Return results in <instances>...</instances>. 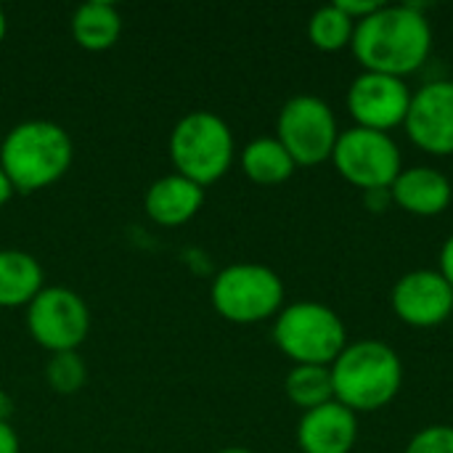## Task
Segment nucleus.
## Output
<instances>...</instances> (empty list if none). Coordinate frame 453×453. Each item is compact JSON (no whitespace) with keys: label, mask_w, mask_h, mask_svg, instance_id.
Returning <instances> with one entry per match:
<instances>
[{"label":"nucleus","mask_w":453,"mask_h":453,"mask_svg":"<svg viewBox=\"0 0 453 453\" xmlns=\"http://www.w3.org/2000/svg\"><path fill=\"white\" fill-rule=\"evenodd\" d=\"M5 27H8V21H5V11L0 8V42H3V37H5Z\"/></svg>","instance_id":"28"},{"label":"nucleus","mask_w":453,"mask_h":453,"mask_svg":"<svg viewBox=\"0 0 453 453\" xmlns=\"http://www.w3.org/2000/svg\"><path fill=\"white\" fill-rule=\"evenodd\" d=\"M295 159L279 143V138H255L242 151V170L250 180L260 186H276L292 178Z\"/></svg>","instance_id":"18"},{"label":"nucleus","mask_w":453,"mask_h":453,"mask_svg":"<svg viewBox=\"0 0 453 453\" xmlns=\"http://www.w3.org/2000/svg\"><path fill=\"white\" fill-rule=\"evenodd\" d=\"M364 202L372 212H385V207L393 202V196H390V188H380V191H366Z\"/></svg>","instance_id":"25"},{"label":"nucleus","mask_w":453,"mask_h":453,"mask_svg":"<svg viewBox=\"0 0 453 453\" xmlns=\"http://www.w3.org/2000/svg\"><path fill=\"white\" fill-rule=\"evenodd\" d=\"M334 401L358 411H380L395 401L403 385V364L398 353L380 340L348 342L329 366Z\"/></svg>","instance_id":"2"},{"label":"nucleus","mask_w":453,"mask_h":453,"mask_svg":"<svg viewBox=\"0 0 453 453\" xmlns=\"http://www.w3.org/2000/svg\"><path fill=\"white\" fill-rule=\"evenodd\" d=\"M403 453H453V427L451 425H430L419 430Z\"/></svg>","instance_id":"22"},{"label":"nucleus","mask_w":453,"mask_h":453,"mask_svg":"<svg viewBox=\"0 0 453 453\" xmlns=\"http://www.w3.org/2000/svg\"><path fill=\"white\" fill-rule=\"evenodd\" d=\"M27 326L32 340L50 350H77L90 329V311L85 300L66 287H42L27 305Z\"/></svg>","instance_id":"9"},{"label":"nucleus","mask_w":453,"mask_h":453,"mask_svg":"<svg viewBox=\"0 0 453 453\" xmlns=\"http://www.w3.org/2000/svg\"><path fill=\"white\" fill-rule=\"evenodd\" d=\"M441 276L453 287V234L441 250Z\"/></svg>","instance_id":"26"},{"label":"nucleus","mask_w":453,"mask_h":453,"mask_svg":"<svg viewBox=\"0 0 453 453\" xmlns=\"http://www.w3.org/2000/svg\"><path fill=\"white\" fill-rule=\"evenodd\" d=\"M146 212L162 226L188 223L204 204V188L180 173L157 178L146 191Z\"/></svg>","instance_id":"15"},{"label":"nucleus","mask_w":453,"mask_h":453,"mask_svg":"<svg viewBox=\"0 0 453 453\" xmlns=\"http://www.w3.org/2000/svg\"><path fill=\"white\" fill-rule=\"evenodd\" d=\"M284 393L303 411H311V409H319V406L334 401V385H332L329 366H308V364L292 366V372L284 380Z\"/></svg>","instance_id":"19"},{"label":"nucleus","mask_w":453,"mask_h":453,"mask_svg":"<svg viewBox=\"0 0 453 453\" xmlns=\"http://www.w3.org/2000/svg\"><path fill=\"white\" fill-rule=\"evenodd\" d=\"M40 289V263L24 250H0V308L29 305Z\"/></svg>","instance_id":"16"},{"label":"nucleus","mask_w":453,"mask_h":453,"mask_svg":"<svg viewBox=\"0 0 453 453\" xmlns=\"http://www.w3.org/2000/svg\"><path fill=\"white\" fill-rule=\"evenodd\" d=\"M220 453H252L250 449H242V446H228V449H223Z\"/></svg>","instance_id":"29"},{"label":"nucleus","mask_w":453,"mask_h":453,"mask_svg":"<svg viewBox=\"0 0 453 453\" xmlns=\"http://www.w3.org/2000/svg\"><path fill=\"white\" fill-rule=\"evenodd\" d=\"M414 146L435 157L453 154V80H435L411 93L403 122Z\"/></svg>","instance_id":"12"},{"label":"nucleus","mask_w":453,"mask_h":453,"mask_svg":"<svg viewBox=\"0 0 453 453\" xmlns=\"http://www.w3.org/2000/svg\"><path fill=\"white\" fill-rule=\"evenodd\" d=\"M170 159L180 175L199 183L220 180L234 162V133L212 111H188L170 133Z\"/></svg>","instance_id":"4"},{"label":"nucleus","mask_w":453,"mask_h":453,"mask_svg":"<svg viewBox=\"0 0 453 453\" xmlns=\"http://www.w3.org/2000/svg\"><path fill=\"white\" fill-rule=\"evenodd\" d=\"M122 32V16L117 5L106 0H90L77 5L72 16V35L88 50H106Z\"/></svg>","instance_id":"17"},{"label":"nucleus","mask_w":453,"mask_h":453,"mask_svg":"<svg viewBox=\"0 0 453 453\" xmlns=\"http://www.w3.org/2000/svg\"><path fill=\"white\" fill-rule=\"evenodd\" d=\"M364 72L406 77L417 72L433 50V24L422 5H380L372 16L356 24L350 42Z\"/></svg>","instance_id":"1"},{"label":"nucleus","mask_w":453,"mask_h":453,"mask_svg":"<svg viewBox=\"0 0 453 453\" xmlns=\"http://www.w3.org/2000/svg\"><path fill=\"white\" fill-rule=\"evenodd\" d=\"M276 138L289 151L295 165H321L332 159L340 130L332 106L319 96L289 98L276 119Z\"/></svg>","instance_id":"7"},{"label":"nucleus","mask_w":453,"mask_h":453,"mask_svg":"<svg viewBox=\"0 0 453 453\" xmlns=\"http://www.w3.org/2000/svg\"><path fill=\"white\" fill-rule=\"evenodd\" d=\"M411 90L406 80L380 72H361L348 90V109L356 127L390 133L406 122Z\"/></svg>","instance_id":"10"},{"label":"nucleus","mask_w":453,"mask_h":453,"mask_svg":"<svg viewBox=\"0 0 453 453\" xmlns=\"http://www.w3.org/2000/svg\"><path fill=\"white\" fill-rule=\"evenodd\" d=\"M390 305L403 324L414 329H433L453 316V287L441 271L417 268L395 281Z\"/></svg>","instance_id":"11"},{"label":"nucleus","mask_w":453,"mask_h":453,"mask_svg":"<svg viewBox=\"0 0 453 453\" xmlns=\"http://www.w3.org/2000/svg\"><path fill=\"white\" fill-rule=\"evenodd\" d=\"M380 5H382L380 0H337V8L342 13H348L356 24L364 21L366 16H372Z\"/></svg>","instance_id":"23"},{"label":"nucleus","mask_w":453,"mask_h":453,"mask_svg":"<svg viewBox=\"0 0 453 453\" xmlns=\"http://www.w3.org/2000/svg\"><path fill=\"white\" fill-rule=\"evenodd\" d=\"M88 369L77 350H64V353H50V361L45 366V380L56 393H77L85 385Z\"/></svg>","instance_id":"21"},{"label":"nucleus","mask_w":453,"mask_h":453,"mask_svg":"<svg viewBox=\"0 0 453 453\" xmlns=\"http://www.w3.org/2000/svg\"><path fill=\"white\" fill-rule=\"evenodd\" d=\"M332 162L337 173L364 194L390 188L403 170L401 151L390 133H377L366 127H350L340 133Z\"/></svg>","instance_id":"8"},{"label":"nucleus","mask_w":453,"mask_h":453,"mask_svg":"<svg viewBox=\"0 0 453 453\" xmlns=\"http://www.w3.org/2000/svg\"><path fill=\"white\" fill-rule=\"evenodd\" d=\"M215 311L234 324H257L276 316L284 305L281 276L260 263H234L212 281Z\"/></svg>","instance_id":"6"},{"label":"nucleus","mask_w":453,"mask_h":453,"mask_svg":"<svg viewBox=\"0 0 453 453\" xmlns=\"http://www.w3.org/2000/svg\"><path fill=\"white\" fill-rule=\"evenodd\" d=\"M273 340L279 350L295 361V366H332L348 345V332L342 319L329 305L305 300L279 311Z\"/></svg>","instance_id":"5"},{"label":"nucleus","mask_w":453,"mask_h":453,"mask_svg":"<svg viewBox=\"0 0 453 453\" xmlns=\"http://www.w3.org/2000/svg\"><path fill=\"white\" fill-rule=\"evenodd\" d=\"M356 438L358 419L337 401L305 411L297 425V446L303 453H350Z\"/></svg>","instance_id":"13"},{"label":"nucleus","mask_w":453,"mask_h":453,"mask_svg":"<svg viewBox=\"0 0 453 453\" xmlns=\"http://www.w3.org/2000/svg\"><path fill=\"white\" fill-rule=\"evenodd\" d=\"M390 196L401 210H406L411 215L435 218L449 210L453 188L451 180L441 170L419 165V167L401 170V175L390 186Z\"/></svg>","instance_id":"14"},{"label":"nucleus","mask_w":453,"mask_h":453,"mask_svg":"<svg viewBox=\"0 0 453 453\" xmlns=\"http://www.w3.org/2000/svg\"><path fill=\"white\" fill-rule=\"evenodd\" d=\"M16 188H13V183H11V178L5 175V170L0 167V207L11 199V194H13Z\"/></svg>","instance_id":"27"},{"label":"nucleus","mask_w":453,"mask_h":453,"mask_svg":"<svg viewBox=\"0 0 453 453\" xmlns=\"http://www.w3.org/2000/svg\"><path fill=\"white\" fill-rule=\"evenodd\" d=\"M356 35V21L337 8V3L319 8L311 21H308V37L319 50L337 53L353 42Z\"/></svg>","instance_id":"20"},{"label":"nucleus","mask_w":453,"mask_h":453,"mask_svg":"<svg viewBox=\"0 0 453 453\" xmlns=\"http://www.w3.org/2000/svg\"><path fill=\"white\" fill-rule=\"evenodd\" d=\"M72 138L50 119L13 125L0 146V167L16 191H37L56 183L72 165Z\"/></svg>","instance_id":"3"},{"label":"nucleus","mask_w":453,"mask_h":453,"mask_svg":"<svg viewBox=\"0 0 453 453\" xmlns=\"http://www.w3.org/2000/svg\"><path fill=\"white\" fill-rule=\"evenodd\" d=\"M451 319H453V316H451Z\"/></svg>","instance_id":"30"},{"label":"nucleus","mask_w":453,"mask_h":453,"mask_svg":"<svg viewBox=\"0 0 453 453\" xmlns=\"http://www.w3.org/2000/svg\"><path fill=\"white\" fill-rule=\"evenodd\" d=\"M0 453H19L16 430L5 422V417H0Z\"/></svg>","instance_id":"24"}]
</instances>
